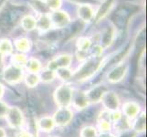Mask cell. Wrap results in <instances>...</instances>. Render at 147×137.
<instances>
[{"mask_svg":"<svg viewBox=\"0 0 147 137\" xmlns=\"http://www.w3.org/2000/svg\"><path fill=\"white\" fill-rule=\"evenodd\" d=\"M129 13L130 12L127 8H120L116 11L115 15L113 16V20L117 24V26H119L120 28H123L124 26L126 19L129 17Z\"/></svg>","mask_w":147,"mask_h":137,"instance_id":"1","label":"cell"}]
</instances>
